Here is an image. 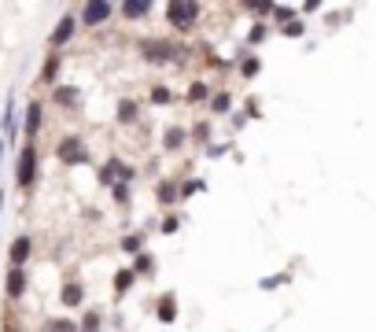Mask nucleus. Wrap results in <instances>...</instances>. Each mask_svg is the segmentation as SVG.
<instances>
[{
  "label": "nucleus",
  "mask_w": 376,
  "mask_h": 332,
  "mask_svg": "<svg viewBox=\"0 0 376 332\" xmlns=\"http://www.w3.org/2000/svg\"><path fill=\"white\" fill-rule=\"evenodd\" d=\"M15 181L19 188H30L37 181V148L33 144H26L22 148V156H19V170H15Z\"/></svg>",
  "instance_id": "1"
},
{
  "label": "nucleus",
  "mask_w": 376,
  "mask_h": 332,
  "mask_svg": "<svg viewBox=\"0 0 376 332\" xmlns=\"http://www.w3.org/2000/svg\"><path fill=\"white\" fill-rule=\"evenodd\" d=\"M140 52H144L148 63H170L177 56V48L170 41H163V37H148V41L140 45Z\"/></svg>",
  "instance_id": "2"
},
{
  "label": "nucleus",
  "mask_w": 376,
  "mask_h": 332,
  "mask_svg": "<svg viewBox=\"0 0 376 332\" xmlns=\"http://www.w3.org/2000/svg\"><path fill=\"white\" fill-rule=\"evenodd\" d=\"M166 19H170L177 30H192L200 19V4H170L166 8Z\"/></svg>",
  "instance_id": "3"
},
{
  "label": "nucleus",
  "mask_w": 376,
  "mask_h": 332,
  "mask_svg": "<svg viewBox=\"0 0 376 332\" xmlns=\"http://www.w3.org/2000/svg\"><path fill=\"white\" fill-rule=\"evenodd\" d=\"M114 15V8L107 4V0H89V4L82 8V22L85 27H100V22H107Z\"/></svg>",
  "instance_id": "4"
},
{
  "label": "nucleus",
  "mask_w": 376,
  "mask_h": 332,
  "mask_svg": "<svg viewBox=\"0 0 376 332\" xmlns=\"http://www.w3.org/2000/svg\"><path fill=\"white\" fill-rule=\"evenodd\" d=\"M56 156H59V163H67V166H77V163H85L89 159V151H85V144L77 137H67L63 144L56 148Z\"/></svg>",
  "instance_id": "5"
},
{
  "label": "nucleus",
  "mask_w": 376,
  "mask_h": 332,
  "mask_svg": "<svg viewBox=\"0 0 376 332\" xmlns=\"http://www.w3.org/2000/svg\"><path fill=\"white\" fill-rule=\"evenodd\" d=\"M30 251H33L30 236H19L15 244H11V270H22V266H26V259H30Z\"/></svg>",
  "instance_id": "6"
},
{
  "label": "nucleus",
  "mask_w": 376,
  "mask_h": 332,
  "mask_svg": "<svg viewBox=\"0 0 376 332\" xmlns=\"http://www.w3.org/2000/svg\"><path fill=\"white\" fill-rule=\"evenodd\" d=\"M4 288H8L11 299H22V296H26V270H8Z\"/></svg>",
  "instance_id": "7"
},
{
  "label": "nucleus",
  "mask_w": 376,
  "mask_h": 332,
  "mask_svg": "<svg viewBox=\"0 0 376 332\" xmlns=\"http://www.w3.org/2000/svg\"><path fill=\"white\" fill-rule=\"evenodd\" d=\"M74 27H77V22H74L70 15H67V19H59V27L52 30V37H48V41H52V48L67 45V41H70V33H74Z\"/></svg>",
  "instance_id": "8"
},
{
  "label": "nucleus",
  "mask_w": 376,
  "mask_h": 332,
  "mask_svg": "<svg viewBox=\"0 0 376 332\" xmlns=\"http://www.w3.org/2000/svg\"><path fill=\"white\" fill-rule=\"evenodd\" d=\"M174 317H177V299L174 296H163L159 299V322L163 325H174Z\"/></svg>",
  "instance_id": "9"
},
{
  "label": "nucleus",
  "mask_w": 376,
  "mask_h": 332,
  "mask_svg": "<svg viewBox=\"0 0 376 332\" xmlns=\"http://www.w3.org/2000/svg\"><path fill=\"white\" fill-rule=\"evenodd\" d=\"M148 11H151L148 0H129V4H122V15L126 19H140V15H148Z\"/></svg>",
  "instance_id": "10"
},
{
  "label": "nucleus",
  "mask_w": 376,
  "mask_h": 332,
  "mask_svg": "<svg viewBox=\"0 0 376 332\" xmlns=\"http://www.w3.org/2000/svg\"><path fill=\"white\" fill-rule=\"evenodd\" d=\"M37 126H41V104H30L26 107V137H33Z\"/></svg>",
  "instance_id": "11"
},
{
  "label": "nucleus",
  "mask_w": 376,
  "mask_h": 332,
  "mask_svg": "<svg viewBox=\"0 0 376 332\" xmlns=\"http://www.w3.org/2000/svg\"><path fill=\"white\" fill-rule=\"evenodd\" d=\"M103 177H107V181H111V177H122V181H126V177H133V174H129L122 163H114V159H111L107 166H103Z\"/></svg>",
  "instance_id": "12"
},
{
  "label": "nucleus",
  "mask_w": 376,
  "mask_h": 332,
  "mask_svg": "<svg viewBox=\"0 0 376 332\" xmlns=\"http://www.w3.org/2000/svg\"><path fill=\"white\" fill-rule=\"evenodd\" d=\"M63 303H67V306H77V303H82V288H77V285H67V288H63Z\"/></svg>",
  "instance_id": "13"
},
{
  "label": "nucleus",
  "mask_w": 376,
  "mask_h": 332,
  "mask_svg": "<svg viewBox=\"0 0 376 332\" xmlns=\"http://www.w3.org/2000/svg\"><path fill=\"white\" fill-rule=\"evenodd\" d=\"M119 119H122V122H133V119H137V104H133V100H126V104L119 107Z\"/></svg>",
  "instance_id": "14"
},
{
  "label": "nucleus",
  "mask_w": 376,
  "mask_h": 332,
  "mask_svg": "<svg viewBox=\"0 0 376 332\" xmlns=\"http://www.w3.org/2000/svg\"><path fill=\"white\" fill-rule=\"evenodd\" d=\"M45 332H74V322H63V317H59V322H48Z\"/></svg>",
  "instance_id": "15"
},
{
  "label": "nucleus",
  "mask_w": 376,
  "mask_h": 332,
  "mask_svg": "<svg viewBox=\"0 0 376 332\" xmlns=\"http://www.w3.org/2000/svg\"><path fill=\"white\" fill-rule=\"evenodd\" d=\"M181 140H185L181 130H166V148H181Z\"/></svg>",
  "instance_id": "16"
},
{
  "label": "nucleus",
  "mask_w": 376,
  "mask_h": 332,
  "mask_svg": "<svg viewBox=\"0 0 376 332\" xmlns=\"http://www.w3.org/2000/svg\"><path fill=\"white\" fill-rule=\"evenodd\" d=\"M56 70H59V59L52 56V59L45 63V82H52V78H56Z\"/></svg>",
  "instance_id": "17"
},
{
  "label": "nucleus",
  "mask_w": 376,
  "mask_h": 332,
  "mask_svg": "<svg viewBox=\"0 0 376 332\" xmlns=\"http://www.w3.org/2000/svg\"><path fill=\"white\" fill-rule=\"evenodd\" d=\"M159 199L166 203V207H170V199H174V185L166 181V185H159Z\"/></svg>",
  "instance_id": "18"
},
{
  "label": "nucleus",
  "mask_w": 376,
  "mask_h": 332,
  "mask_svg": "<svg viewBox=\"0 0 376 332\" xmlns=\"http://www.w3.org/2000/svg\"><path fill=\"white\" fill-rule=\"evenodd\" d=\"M114 285H119V292H126L129 285H133V273H129V270H122V273H119V280H114Z\"/></svg>",
  "instance_id": "19"
},
{
  "label": "nucleus",
  "mask_w": 376,
  "mask_h": 332,
  "mask_svg": "<svg viewBox=\"0 0 376 332\" xmlns=\"http://www.w3.org/2000/svg\"><path fill=\"white\" fill-rule=\"evenodd\" d=\"M151 100H155V104H166V100H170V89H155Z\"/></svg>",
  "instance_id": "20"
},
{
  "label": "nucleus",
  "mask_w": 376,
  "mask_h": 332,
  "mask_svg": "<svg viewBox=\"0 0 376 332\" xmlns=\"http://www.w3.org/2000/svg\"><path fill=\"white\" fill-rule=\"evenodd\" d=\"M56 100H59V104H74V93H70V89H63V93H56Z\"/></svg>",
  "instance_id": "21"
},
{
  "label": "nucleus",
  "mask_w": 376,
  "mask_h": 332,
  "mask_svg": "<svg viewBox=\"0 0 376 332\" xmlns=\"http://www.w3.org/2000/svg\"><path fill=\"white\" fill-rule=\"evenodd\" d=\"M188 96H192V100H200V96H206V85H200V82H196V85H192V93H188Z\"/></svg>",
  "instance_id": "22"
},
{
  "label": "nucleus",
  "mask_w": 376,
  "mask_h": 332,
  "mask_svg": "<svg viewBox=\"0 0 376 332\" xmlns=\"http://www.w3.org/2000/svg\"><path fill=\"white\" fill-rule=\"evenodd\" d=\"M163 233H177V218H166L163 222Z\"/></svg>",
  "instance_id": "23"
},
{
  "label": "nucleus",
  "mask_w": 376,
  "mask_h": 332,
  "mask_svg": "<svg viewBox=\"0 0 376 332\" xmlns=\"http://www.w3.org/2000/svg\"><path fill=\"white\" fill-rule=\"evenodd\" d=\"M82 332H96V317H93V314L85 317V329H82Z\"/></svg>",
  "instance_id": "24"
},
{
  "label": "nucleus",
  "mask_w": 376,
  "mask_h": 332,
  "mask_svg": "<svg viewBox=\"0 0 376 332\" xmlns=\"http://www.w3.org/2000/svg\"><path fill=\"white\" fill-rule=\"evenodd\" d=\"M4 332H19V325H15V322H8V325H4Z\"/></svg>",
  "instance_id": "25"
}]
</instances>
